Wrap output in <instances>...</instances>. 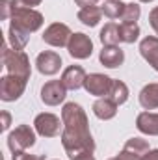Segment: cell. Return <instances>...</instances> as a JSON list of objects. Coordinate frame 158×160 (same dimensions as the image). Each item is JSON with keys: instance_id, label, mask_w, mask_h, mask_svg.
<instances>
[{"instance_id": "obj_1", "label": "cell", "mask_w": 158, "mask_h": 160, "mask_svg": "<svg viewBox=\"0 0 158 160\" xmlns=\"http://www.w3.org/2000/svg\"><path fill=\"white\" fill-rule=\"evenodd\" d=\"M62 145L71 160L82 155H93L95 140L89 132V121L78 102H67L62 110Z\"/></svg>"}, {"instance_id": "obj_2", "label": "cell", "mask_w": 158, "mask_h": 160, "mask_svg": "<svg viewBox=\"0 0 158 160\" xmlns=\"http://www.w3.org/2000/svg\"><path fill=\"white\" fill-rule=\"evenodd\" d=\"M2 63L7 69V75H15V77L30 80V75H32L30 60L22 50H15V48H9L7 45H4L2 47Z\"/></svg>"}, {"instance_id": "obj_3", "label": "cell", "mask_w": 158, "mask_h": 160, "mask_svg": "<svg viewBox=\"0 0 158 160\" xmlns=\"http://www.w3.org/2000/svg\"><path fill=\"white\" fill-rule=\"evenodd\" d=\"M43 15L32 8H15L11 13V24L24 30L26 34H34L43 26Z\"/></svg>"}, {"instance_id": "obj_4", "label": "cell", "mask_w": 158, "mask_h": 160, "mask_svg": "<svg viewBox=\"0 0 158 160\" xmlns=\"http://www.w3.org/2000/svg\"><path fill=\"white\" fill-rule=\"evenodd\" d=\"M36 143V132L30 125H19L7 136V147L11 153H22Z\"/></svg>"}, {"instance_id": "obj_5", "label": "cell", "mask_w": 158, "mask_h": 160, "mask_svg": "<svg viewBox=\"0 0 158 160\" xmlns=\"http://www.w3.org/2000/svg\"><path fill=\"white\" fill-rule=\"evenodd\" d=\"M26 84L28 80L21 78V77H15V75H4L0 78V99L4 102H13L17 101L24 89H26Z\"/></svg>"}, {"instance_id": "obj_6", "label": "cell", "mask_w": 158, "mask_h": 160, "mask_svg": "<svg viewBox=\"0 0 158 160\" xmlns=\"http://www.w3.org/2000/svg\"><path fill=\"white\" fill-rule=\"evenodd\" d=\"M62 125H63V121H60L58 116L48 114V112H43L39 116H36V119H34L36 132L43 138H56L62 130Z\"/></svg>"}, {"instance_id": "obj_7", "label": "cell", "mask_w": 158, "mask_h": 160, "mask_svg": "<svg viewBox=\"0 0 158 160\" xmlns=\"http://www.w3.org/2000/svg\"><path fill=\"white\" fill-rule=\"evenodd\" d=\"M73 32L67 24L63 22H52L50 26L45 28L43 32V41L50 47H67Z\"/></svg>"}, {"instance_id": "obj_8", "label": "cell", "mask_w": 158, "mask_h": 160, "mask_svg": "<svg viewBox=\"0 0 158 160\" xmlns=\"http://www.w3.org/2000/svg\"><path fill=\"white\" fill-rule=\"evenodd\" d=\"M67 50L75 60H87L93 54V41L89 36L77 32L71 36V39L67 43Z\"/></svg>"}, {"instance_id": "obj_9", "label": "cell", "mask_w": 158, "mask_h": 160, "mask_svg": "<svg viewBox=\"0 0 158 160\" xmlns=\"http://www.w3.org/2000/svg\"><path fill=\"white\" fill-rule=\"evenodd\" d=\"M67 97V88L63 86L62 80H48L43 88H41V101L47 106H58L60 102H63Z\"/></svg>"}, {"instance_id": "obj_10", "label": "cell", "mask_w": 158, "mask_h": 160, "mask_svg": "<svg viewBox=\"0 0 158 160\" xmlns=\"http://www.w3.org/2000/svg\"><path fill=\"white\" fill-rule=\"evenodd\" d=\"M112 84L114 78L102 75V73H91L86 77L84 82V88L89 95H95V97H108L110 89H112Z\"/></svg>"}, {"instance_id": "obj_11", "label": "cell", "mask_w": 158, "mask_h": 160, "mask_svg": "<svg viewBox=\"0 0 158 160\" xmlns=\"http://www.w3.org/2000/svg\"><path fill=\"white\" fill-rule=\"evenodd\" d=\"M36 67H37V71L41 75L52 77V75H56L62 69V58L54 50H45L36 58Z\"/></svg>"}, {"instance_id": "obj_12", "label": "cell", "mask_w": 158, "mask_h": 160, "mask_svg": "<svg viewBox=\"0 0 158 160\" xmlns=\"http://www.w3.org/2000/svg\"><path fill=\"white\" fill-rule=\"evenodd\" d=\"M99 62L108 67V69H116L119 65H123L125 62V52L119 48L117 45H104L101 54H99Z\"/></svg>"}, {"instance_id": "obj_13", "label": "cell", "mask_w": 158, "mask_h": 160, "mask_svg": "<svg viewBox=\"0 0 158 160\" xmlns=\"http://www.w3.org/2000/svg\"><path fill=\"white\" fill-rule=\"evenodd\" d=\"M140 54L158 73V38H155V36L143 38L141 43H140Z\"/></svg>"}, {"instance_id": "obj_14", "label": "cell", "mask_w": 158, "mask_h": 160, "mask_svg": "<svg viewBox=\"0 0 158 160\" xmlns=\"http://www.w3.org/2000/svg\"><path fill=\"white\" fill-rule=\"evenodd\" d=\"M86 71L80 67V65H69L65 71H63V75H62V82H63V86L67 88V89H73V91H77L80 88H84V82H86Z\"/></svg>"}, {"instance_id": "obj_15", "label": "cell", "mask_w": 158, "mask_h": 160, "mask_svg": "<svg viewBox=\"0 0 158 160\" xmlns=\"http://www.w3.org/2000/svg\"><path fill=\"white\" fill-rule=\"evenodd\" d=\"M136 128L141 134L147 136H158V114L153 112H141L136 118Z\"/></svg>"}, {"instance_id": "obj_16", "label": "cell", "mask_w": 158, "mask_h": 160, "mask_svg": "<svg viewBox=\"0 0 158 160\" xmlns=\"http://www.w3.org/2000/svg\"><path fill=\"white\" fill-rule=\"evenodd\" d=\"M93 114L102 121L114 119L116 114H117V104H116L110 97H101V99H97L95 104H93Z\"/></svg>"}, {"instance_id": "obj_17", "label": "cell", "mask_w": 158, "mask_h": 160, "mask_svg": "<svg viewBox=\"0 0 158 160\" xmlns=\"http://www.w3.org/2000/svg\"><path fill=\"white\" fill-rule=\"evenodd\" d=\"M140 104L143 110H155L158 108V84H147L140 91Z\"/></svg>"}, {"instance_id": "obj_18", "label": "cell", "mask_w": 158, "mask_h": 160, "mask_svg": "<svg viewBox=\"0 0 158 160\" xmlns=\"http://www.w3.org/2000/svg\"><path fill=\"white\" fill-rule=\"evenodd\" d=\"M102 17V9L97 8V6H89V8H80L78 11V21L86 26H97L99 21Z\"/></svg>"}, {"instance_id": "obj_19", "label": "cell", "mask_w": 158, "mask_h": 160, "mask_svg": "<svg viewBox=\"0 0 158 160\" xmlns=\"http://www.w3.org/2000/svg\"><path fill=\"white\" fill-rule=\"evenodd\" d=\"M28 39H30V34H26L24 30L9 24V30H7V41L9 45L15 48V50H22L26 45H28Z\"/></svg>"}, {"instance_id": "obj_20", "label": "cell", "mask_w": 158, "mask_h": 160, "mask_svg": "<svg viewBox=\"0 0 158 160\" xmlns=\"http://www.w3.org/2000/svg\"><path fill=\"white\" fill-rule=\"evenodd\" d=\"M108 97H110L117 106L125 104V102L128 101V86H126L123 80H114V84H112V89H110Z\"/></svg>"}, {"instance_id": "obj_21", "label": "cell", "mask_w": 158, "mask_h": 160, "mask_svg": "<svg viewBox=\"0 0 158 160\" xmlns=\"http://www.w3.org/2000/svg\"><path fill=\"white\" fill-rule=\"evenodd\" d=\"M125 151H128V153H132V155H136V157H145L149 151H151V147H149V142L147 140H143V138H130L126 143H125V147H123Z\"/></svg>"}, {"instance_id": "obj_22", "label": "cell", "mask_w": 158, "mask_h": 160, "mask_svg": "<svg viewBox=\"0 0 158 160\" xmlns=\"http://www.w3.org/2000/svg\"><path fill=\"white\" fill-rule=\"evenodd\" d=\"M140 38V26L136 22H121L119 24V41L121 43H134Z\"/></svg>"}, {"instance_id": "obj_23", "label": "cell", "mask_w": 158, "mask_h": 160, "mask_svg": "<svg viewBox=\"0 0 158 160\" xmlns=\"http://www.w3.org/2000/svg\"><path fill=\"white\" fill-rule=\"evenodd\" d=\"M101 43L102 45H117L119 41V26L116 22H108L104 24V28L101 30Z\"/></svg>"}, {"instance_id": "obj_24", "label": "cell", "mask_w": 158, "mask_h": 160, "mask_svg": "<svg viewBox=\"0 0 158 160\" xmlns=\"http://www.w3.org/2000/svg\"><path fill=\"white\" fill-rule=\"evenodd\" d=\"M101 9L108 19H121V15L125 11V4L121 0H106Z\"/></svg>"}, {"instance_id": "obj_25", "label": "cell", "mask_w": 158, "mask_h": 160, "mask_svg": "<svg viewBox=\"0 0 158 160\" xmlns=\"http://www.w3.org/2000/svg\"><path fill=\"white\" fill-rule=\"evenodd\" d=\"M140 15H141V8L138 4L130 2V4H125V11L121 15V21L123 22H136L140 19Z\"/></svg>"}, {"instance_id": "obj_26", "label": "cell", "mask_w": 158, "mask_h": 160, "mask_svg": "<svg viewBox=\"0 0 158 160\" xmlns=\"http://www.w3.org/2000/svg\"><path fill=\"white\" fill-rule=\"evenodd\" d=\"M11 13H13L11 0H0V19H2V21L11 19Z\"/></svg>"}, {"instance_id": "obj_27", "label": "cell", "mask_w": 158, "mask_h": 160, "mask_svg": "<svg viewBox=\"0 0 158 160\" xmlns=\"http://www.w3.org/2000/svg\"><path fill=\"white\" fill-rule=\"evenodd\" d=\"M43 0H11V6H13V9L15 8H32L34 9V6H39Z\"/></svg>"}, {"instance_id": "obj_28", "label": "cell", "mask_w": 158, "mask_h": 160, "mask_svg": "<svg viewBox=\"0 0 158 160\" xmlns=\"http://www.w3.org/2000/svg\"><path fill=\"white\" fill-rule=\"evenodd\" d=\"M13 160H45V157H41V155H28L26 151H22V153H13Z\"/></svg>"}, {"instance_id": "obj_29", "label": "cell", "mask_w": 158, "mask_h": 160, "mask_svg": "<svg viewBox=\"0 0 158 160\" xmlns=\"http://www.w3.org/2000/svg\"><path fill=\"white\" fill-rule=\"evenodd\" d=\"M149 24H151V28L158 34V6L153 8L151 13H149Z\"/></svg>"}, {"instance_id": "obj_30", "label": "cell", "mask_w": 158, "mask_h": 160, "mask_svg": "<svg viewBox=\"0 0 158 160\" xmlns=\"http://www.w3.org/2000/svg\"><path fill=\"white\" fill-rule=\"evenodd\" d=\"M117 157H119L121 160H143L141 157H136V155H132V153H128V151H125V149L119 153Z\"/></svg>"}, {"instance_id": "obj_31", "label": "cell", "mask_w": 158, "mask_h": 160, "mask_svg": "<svg viewBox=\"0 0 158 160\" xmlns=\"http://www.w3.org/2000/svg\"><path fill=\"white\" fill-rule=\"evenodd\" d=\"M0 116H2V130H7L9 125H11V116L7 112H2Z\"/></svg>"}, {"instance_id": "obj_32", "label": "cell", "mask_w": 158, "mask_h": 160, "mask_svg": "<svg viewBox=\"0 0 158 160\" xmlns=\"http://www.w3.org/2000/svg\"><path fill=\"white\" fill-rule=\"evenodd\" d=\"M97 2L101 0H75V4L80 8H89V6H97Z\"/></svg>"}, {"instance_id": "obj_33", "label": "cell", "mask_w": 158, "mask_h": 160, "mask_svg": "<svg viewBox=\"0 0 158 160\" xmlns=\"http://www.w3.org/2000/svg\"><path fill=\"white\" fill-rule=\"evenodd\" d=\"M143 160H158V149H151V151L143 157Z\"/></svg>"}, {"instance_id": "obj_34", "label": "cell", "mask_w": 158, "mask_h": 160, "mask_svg": "<svg viewBox=\"0 0 158 160\" xmlns=\"http://www.w3.org/2000/svg\"><path fill=\"white\" fill-rule=\"evenodd\" d=\"M75 160H95V157L93 155H82V157H78V158H75Z\"/></svg>"}, {"instance_id": "obj_35", "label": "cell", "mask_w": 158, "mask_h": 160, "mask_svg": "<svg viewBox=\"0 0 158 160\" xmlns=\"http://www.w3.org/2000/svg\"><path fill=\"white\" fill-rule=\"evenodd\" d=\"M110 160H121V158H119V157H114V158H110Z\"/></svg>"}, {"instance_id": "obj_36", "label": "cell", "mask_w": 158, "mask_h": 160, "mask_svg": "<svg viewBox=\"0 0 158 160\" xmlns=\"http://www.w3.org/2000/svg\"><path fill=\"white\" fill-rule=\"evenodd\" d=\"M140 2H153V0H140Z\"/></svg>"}]
</instances>
